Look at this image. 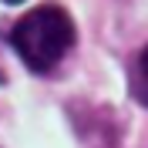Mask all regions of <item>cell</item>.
I'll return each instance as SVG.
<instances>
[{
	"label": "cell",
	"mask_w": 148,
	"mask_h": 148,
	"mask_svg": "<svg viewBox=\"0 0 148 148\" xmlns=\"http://www.w3.org/2000/svg\"><path fill=\"white\" fill-rule=\"evenodd\" d=\"M10 44L20 54V61L30 71L44 74L71 51L74 44V24L67 17V10L44 3V7L30 10L27 17L17 20V27L10 30Z\"/></svg>",
	"instance_id": "1"
},
{
	"label": "cell",
	"mask_w": 148,
	"mask_h": 148,
	"mask_svg": "<svg viewBox=\"0 0 148 148\" xmlns=\"http://www.w3.org/2000/svg\"><path fill=\"white\" fill-rule=\"evenodd\" d=\"M135 94H138L141 104H148V47L141 51L138 67H135Z\"/></svg>",
	"instance_id": "2"
},
{
	"label": "cell",
	"mask_w": 148,
	"mask_h": 148,
	"mask_svg": "<svg viewBox=\"0 0 148 148\" xmlns=\"http://www.w3.org/2000/svg\"><path fill=\"white\" fill-rule=\"evenodd\" d=\"M3 3H24V0H3Z\"/></svg>",
	"instance_id": "3"
}]
</instances>
